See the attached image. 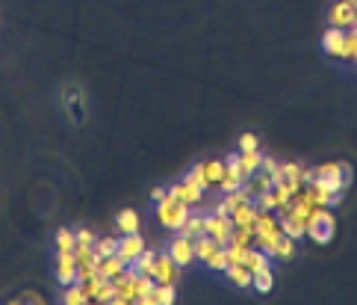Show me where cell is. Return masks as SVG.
Instances as JSON below:
<instances>
[{"instance_id": "1f68e13d", "label": "cell", "mask_w": 357, "mask_h": 305, "mask_svg": "<svg viewBox=\"0 0 357 305\" xmlns=\"http://www.w3.org/2000/svg\"><path fill=\"white\" fill-rule=\"evenodd\" d=\"M113 297H116V285H113V279H107L104 285H100L95 302H113Z\"/></svg>"}, {"instance_id": "52a82bcc", "label": "cell", "mask_w": 357, "mask_h": 305, "mask_svg": "<svg viewBox=\"0 0 357 305\" xmlns=\"http://www.w3.org/2000/svg\"><path fill=\"white\" fill-rule=\"evenodd\" d=\"M169 255L174 258L177 267H189L195 261V237H186L177 232V237H172L169 243Z\"/></svg>"}, {"instance_id": "d4e9b609", "label": "cell", "mask_w": 357, "mask_h": 305, "mask_svg": "<svg viewBox=\"0 0 357 305\" xmlns=\"http://www.w3.org/2000/svg\"><path fill=\"white\" fill-rule=\"evenodd\" d=\"M181 234H186V237L204 234V214H198V211L189 214V216H186V223L181 225Z\"/></svg>"}, {"instance_id": "5bb4252c", "label": "cell", "mask_w": 357, "mask_h": 305, "mask_svg": "<svg viewBox=\"0 0 357 305\" xmlns=\"http://www.w3.org/2000/svg\"><path fill=\"white\" fill-rule=\"evenodd\" d=\"M295 243L298 241H293L289 234H281L277 241L272 243V249H269V258H277V261H289L295 255Z\"/></svg>"}, {"instance_id": "7402d4cb", "label": "cell", "mask_w": 357, "mask_h": 305, "mask_svg": "<svg viewBox=\"0 0 357 305\" xmlns=\"http://www.w3.org/2000/svg\"><path fill=\"white\" fill-rule=\"evenodd\" d=\"M225 273H228V279L237 288H251V270L245 267V264H228Z\"/></svg>"}, {"instance_id": "60d3db41", "label": "cell", "mask_w": 357, "mask_h": 305, "mask_svg": "<svg viewBox=\"0 0 357 305\" xmlns=\"http://www.w3.org/2000/svg\"><path fill=\"white\" fill-rule=\"evenodd\" d=\"M351 60H354V62H357V53H354V57H351Z\"/></svg>"}, {"instance_id": "9a60e30c", "label": "cell", "mask_w": 357, "mask_h": 305, "mask_svg": "<svg viewBox=\"0 0 357 305\" xmlns=\"http://www.w3.org/2000/svg\"><path fill=\"white\" fill-rule=\"evenodd\" d=\"M269 255L263 252V249H257V246H248L245 249V258H242V264L251 270V273H257V270H263V267H269Z\"/></svg>"}, {"instance_id": "5b68a950", "label": "cell", "mask_w": 357, "mask_h": 305, "mask_svg": "<svg viewBox=\"0 0 357 305\" xmlns=\"http://www.w3.org/2000/svg\"><path fill=\"white\" fill-rule=\"evenodd\" d=\"M233 228H237V225H233V220H230L228 214H216V211L204 214V234L216 237L219 246H228V243H230Z\"/></svg>"}, {"instance_id": "2e32d148", "label": "cell", "mask_w": 357, "mask_h": 305, "mask_svg": "<svg viewBox=\"0 0 357 305\" xmlns=\"http://www.w3.org/2000/svg\"><path fill=\"white\" fill-rule=\"evenodd\" d=\"M263 151L260 148H251V151H239V163H242V172L245 175H254L257 169H263Z\"/></svg>"}, {"instance_id": "f1b7e54d", "label": "cell", "mask_w": 357, "mask_h": 305, "mask_svg": "<svg viewBox=\"0 0 357 305\" xmlns=\"http://www.w3.org/2000/svg\"><path fill=\"white\" fill-rule=\"evenodd\" d=\"M95 252L104 258V255H116L118 252V237H98L95 241Z\"/></svg>"}, {"instance_id": "d6a6232c", "label": "cell", "mask_w": 357, "mask_h": 305, "mask_svg": "<svg viewBox=\"0 0 357 305\" xmlns=\"http://www.w3.org/2000/svg\"><path fill=\"white\" fill-rule=\"evenodd\" d=\"M186 178H189V181H195L198 187H204V190H207V181H204V163H198V166L189 169V172H186Z\"/></svg>"}, {"instance_id": "8fae6325", "label": "cell", "mask_w": 357, "mask_h": 305, "mask_svg": "<svg viewBox=\"0 0 357 305\" xmlns=\"http://www.w3.org/2000/svg\"><path fill=\"white\" fill-rule=\"evenodd\" d=\"M169 195H174V199H181V202H186V204H192V208H198L201 199H204V187H198L195 181L183 178L181 184H172Z\"/></svg>"}, {"instance_id": "4dcf8cb0", "label": "cell", "mask_w": 357, "mask_h": 305, "mask_svg": "<svg viewBox=\"0 0 357 305\" xmlns=\"http://www.w3.org/2000/svg\"><path fill=\"white\" fill-rule=\"evenodd\" d=\"M263 169L275 178V184H277V181H284V163H277L275 157H263Z\"/></svg>"}, {"instance_id": "6da1fadb", "label": "cell", "mask_w": 357, "mask_h": 305, "mask_svg": "<svg viewBox=\"0 0 357 305\" xmlns=\"http://www.w3.org/2000/svg\"><path fill=\"white\" fill-rule=\"evenodd\" d=\"M307 237L319 246H325L333 241V234H337V216H333L328 208H313V214L307 216Z\"/></svg>"}, {"instance_id": "ba28073f", "label": "cell", "mask_w": 357, "mask_h": 305, "mask_svg": "<svg viewBox=\"0 0 357 305\" xmlns=\"http://www.w3.org/2000/svg\"><path fill=\"white\" fill-rule=\"evenodd\" d=\"M177 273H181V267L174 264V258L169 252H163L154 258V267H151V276L157 285H174L177 281Z\"/></svg>"}, {"instance_id": "836d02e7", "label": "cell", "mask_w": 357, "mask_h": 305, "mask_svg": "<svg viewBox=\"0 0 357 305\" xmlns=\"http://www.w3.org/2000/svg\"><path fill=\"white\" fill-rule=\"evenodd\" d=\"M301 169H304L301 163H293V160L284 163V178H289V181H301Z\"/></svg>"}, {"instance_id": "4fadbf2b", "label": "cell", "mask_w": 357, "mask_h": 305, "mask_svg": "<svg viewBox=\"0 0 357 305\" xmlns=\"http://www.w3.org/2000/svg\"><path fill=\"white\" fill-rule=\"evenodd\" d=\"M257 214H260V208L254 204V199H248V202L237 204V211L230 214V220H233V225H254L257 223Z\"/></svg>"}, {"instance_id": "d590c367", "label": "cell", "mask_w": 357, "mask_h": 305, "mask_svg": "<svg viewBox=\"0 0 357 305\" xmlns=\"http://www.w3.org/2000/svg\"><path fill=\"white\" fill-rule=\"evenodd\" d=\"M251 148H260V139L254 134H242L239 137V151H251Z\"/></svg>"}, {"instance_id": "ac0fdd59", "label": "cell", "mask_w": 357, "mask_h": 305, "mask_svg": "<svg viewBox=\"0 0 357 305\" xmlns=\"http://www.w3.org/2000/svg\"><path fill=\"white\" fill-rule=\"evenodd\" d=\"M225 160H204V181L207 187H219L221 178H225Z\"/></svg>"}, {"instance_id": "44dd1931", "label": "cell", "mask_w": 357, "mask_h": 305, "mask_svg": "<svg viewBox=\"0 0 357 305\" xmlns=\"http://www.w3.org/2000/svg\"><path fill=\"white\" fill-rule=\"evenodd\" d=\"M216 249H219L216 237H210V234H198V237H195V258H198V261H207L210 255L216 252Z\"/></svg>"}, {"instance_id": "74e56055", "label": "cell", "mask_w": 357, "mask_h": 305, "mask_svg": "<svg viewBox=\"0 0 357 305\" xmlns=\"http://www.w3.org/2000/svg\"><path fill=\"white\" fill-rule=\"evenodd\" d=\"M165 195H169V190H163V187H157V190H151V202L157 204V202H163Z\"/></svg>"}, {"instance_id": "83f0119b", "label": "cell", "mask_w": 357, "mask_h": 305, "mask_svg": "<svg viewBox=\"0 0 357 305\" xmlns=\"http://www.w3.org/2000/svg\"><path fill=\"white\" fill-rule=\"evenodd\" d=\"M154 258H157V252H151V249H148V246H145V249H142V252H139V258H136V261H133V267H136V273H148V276H151Z\"/></svg>"}, {"instance_id": "cb8c5ba5", "label": "cell", "mask_w": 357, "mask_h": 305, "mask_svg": "<svg viewBox=\"0 0 357 305\" xmlns=\"http://www.w3.org/2000/svg\"><path fill=\"white\" fill-rule=\"evenodd\" d=\"M281 220V228H284V234H289L293 241H301V237H307V228L301 220H295V216H277Z\"/></svg>"}, {"instance_id": "ab89813d", "label": "cell", "mask_w": 357, "mask_h": 305, "mask_svg": "<svg viewBox=\"0 0 357 305\" xmlns=\"http://www.w3.org/2000/svg\"><path fill=\"white\" fill-rule=\"evenodd\" d=\"M345 3H351V6H357V0H345Z\"/></svg>"}, {"instance_id": "277c9868", "label": "cell", "mask_w": 357, "mask_h": 305, "mask_svg": "<svg viewBox=\"0 0 357 305\" xmlns=\"http://www.w3.org/2000/svg\"><path fill=\"white\" fill-rule=\"evenodd\" d=\"M316 184L328 187L331 193L349 190V184H351V166H349V163H325V166H316Z\"/></svg>"}, {"instance_id": "d6986e66", "label": "cell", "mask_w": 357, "mask_h": 305, "mask_svg": "<svg viewBox=\"0 0 357 305\" xmlns=\"http://www.w3.org/2000/svg\"><path fill=\"white\" fill-rule=\"evenodd\" d=\"M251 288L257 290V293H269L275 288V273H272V267H263L257 270V273H251Z\"/></svg>"}, {"instance_id": "603a6c76", "label": "cell", "mask_w": 357, "mask_h": 305, "mask_svg": "<svg viewBox=\"0 0 357 305\" xmlns=\"http://www.w3.org/2000/svg\"><path fill=\"white\" fill-rule=\"evenodd\" d=\"M62 302L68 305H83V302H92V297L86 293V288L80 285V281H74V285H68L62 290Z\"/></svg>"}, {"instance_id": "9c48e42d", "label": "cell", "mask_w": 357, "mask_h": 305, "mask_svg": "<svg viewBox=\"0 0 357 305\" xmlns=\"http://www.w3.org/2000/svg\"><path fill=\"white\" fill-rule=\"evenodd\" d=\"M328 21H331V27L351 30V27H357V6L345 3V0H337V3L331 6V12H328Z\"/></svg>"}, {"instance_id": "8992f818", "label": "cell", "mask_w": 357, "mask_h": 305, "mask_svg": "<svg viewBox=\"0 0 357 305\" xmlns=\"http://www.w3.org/2000/svg\"><path fill=\"white\" fill-rule=\"evenodd\" d=\"M80 276V267H77V255L74 249H57V281L62 288H68Z\"/></svg>"}, {"instance_id": "4316f807", "label": "cell", "mask_w": 357, "mask_h": 305, "mask_svg": "<svg viewBox=\"0 0 357 305\" xmlns=\"http://www.w3.org/2000/svg\"><path fill=\"white\" fill-rule=\"evenodd\" d=\"M177 299V288L174 285H157L154 288V302L157 305H172Z\"/></svg>"}, {"instance_id": "e575fe53", "label": "cell", "mask_w": 357, "mask_h": 305, "mask_svg": "<svg viewBox=\"0 0 357 305\" xmlns=\"http://www.w3.org/2000/svg\"><path fill=\"white\" fill-rule=\"evenodd\" d=\"M95 232H89V228H77V243L80 246H95Z\"/></svg>"}, {"instance_id": "7c38bea8", "label": "cell", "mask_w": 357, "mask_h": 305, "mask_svg": "<svg viewBox=\"0 0 357 305\" xmlns=\"http://www.w3.org/2000/svg\"><path fill=\"white\" fill-rule=\"evenodd\" d=\"M142 249H145V241L139 237V232H136V234H121V237H118V252H116V255L125 261V264H133V261L139 258Z\"/></svg>"}, {"instance_id": "30bf717a", "label": "cell", "mask_w": 357, "mask_h": 305, "mask_svg": "<svg viewBox=\"0 0 357 305\" xmlns=\"http://www.w3.org/2000/svg\"><path fill=\"white\" fill-rule=\"evenodd\" d=\"M322 48H325L328 57L349 60V51H345V30H340V27H328V30H325V36H322Z\"/></svg>"}, {"instance_id": "ffe728a7", "label": "cell", "mask_w": 357, "mask_h": 305, "mask_svg": "<svg viewBox=\"0 0 357 305\" xmlns=\"http://www.w3.org/2000/svg\"><path fill=\"white\" fill-rule=\"evenodd\" d=\"M116 225H118V232L121 234H136L139 232V214L136 211H121L118 216H116Z\"/></svg>"}, {"instance_id": "e0dca14e", "label": "cell", "mask_w": 357, "mask_h": 305, "mask_svg": "<svg viewBox=\"0 0 357 305\" xmlns=\"http://www.w3.org/2000/svg\"><path fill=\"white\" fill-rule=\"evenodd\" d=\"M125 267H127V264H125V261H121L118 255H104V258L98 261V273L104 276V279H116Z\"/></svg>"}, {"instance_id": "f546056e", "label": "cell", "mask_w": 357, "mask_h": 305, "mask_svg": "<svg viewBox=\"0 0 357 305\" xmlns=\"http://www.w3.org/2000/svg\"><path fill=\"white\" fill-rule=\"evenodd\" d=\"M53 241H57V249H74L77 246V232H71V228H60Z\"/></svg>"}, {"instance_id": "7a4b0ae2", "label": "cell", "mask_w": 357, "mask_h": 305, "mask_svg": "<svg viewBox=\"0 0 357 305\" xmlns=\"http://www.w3.org/2000/svg\"><path fill=\"white\" fill-rule=\"evenodd\" d=\"M281 234H284V228H281V220H277V214H275V211H260V214H257V223H254V246L263 249V252L269 255L272 243H275Z\"/></svg>"}, {"instance_id": "f35d334b", "label": "cell", "mask_w": 357, "mask_h": 305, "mask_svg": "<svg viewBox=\"0 0 357 305\" xmlns=\"http://www.w3.org/2000/svg\"><path fill=\"white\" fill-rule=\"evenodd\" d=\"M21 299H27V302H42V293H36V290H27Z\"/></svg>"}, {"instance_id": "8d00e7d4", "label": "cell", "mask_w": 357, "mask_h": 305, "mask_svg": "<svg viewBox=\"0 0 357 305\" xmlns=\"http://www.w3.org/2000/svg\"><path fill=\"white\" fill-rule=\"evenodd\" d=\"M316 181V169H301V184H313Z\"/></svg>"}, {"instance_id": "3957f363", "label": "cell", "mask_w": 357, "mask_h": 305, "mask_svg": "<svg viewBox=\"0 0 357 305\" xmlns=\"http://www.w3.org/2000/svg\"><path fill=\"white\" fill-rule=\"evenodd\" d=\"M189 214H192V204L174 199V195H165L163 202H157V220L163 228H169V232H181V225L186 223Z\"/></svg>"}, {"instance_id": "484cf974", "label": "cell", "mask_w": 357, "mask_h": 305, "mask_svg": "<svg viewBox=\"0 0 357 305\" xmlns=\"http://www.w3.org/2000/svg\"><path fill=\"white\" fill-rule=\"evenodd\" d=\"M204 264H207L210 270H216V273H225V270H228V264H230V261H228V249H225V246H219L216 252H213V255H210V258L204 261Z\"/></svg>"}]
</instances>
